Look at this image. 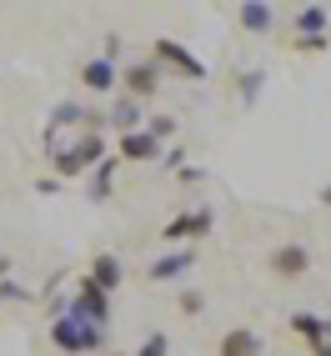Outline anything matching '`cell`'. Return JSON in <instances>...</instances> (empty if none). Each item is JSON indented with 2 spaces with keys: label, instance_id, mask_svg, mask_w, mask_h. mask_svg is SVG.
I'll use <instances>...</instances> for the list:
<instances>
[{
  "label": "cell",
  "instance_id": "obj_25",
  "mask_svg": "<svg viewBox=\"0 0 331 356\" xmlns=\"http://www.w3.org/2000/svg\"><path fill=\"white\" fill-rule=\"evenodd\" d=\"M321 206H331V186H326V191H321Z\"/></svg>",
  "mask_w": 331,
  "mask_h": 356
},
{
  "label": "cell",
  "instance_id": "obj_26",
  "mask_svg": "<svg viewBox=\"0 0 331 356\" xmlns=\"http://www.w3.org/2000/svg\"><path fill=\"white\" fill-rule=\"evenodd\" d=\"M115 356H126V351H115Z\"/></svg>",
  "mask_w": 331,
  "mask_h": 356
},
{
  "label": "cell",
  "instance_id": "obj_17",
  "mask_svg": "<svg viewBox=\"0 0 331 356\" xmlns=\"http://www.w3.org/2000/svg\"><path fill=\"white\" fill-rule=\"evenodd\" d=\"M111 121H115V131H121V136L140 131V106H136V101H121V106L111 111Z\"/></svg>",
  "mask_w": 331,
  "mask_h": 356
},
{
  "label": "cell",
  "instance_id": "obj_2",
  "mask_svg": "<svg viewBox=\"0 0 331 356\" xmlns=\"http://www.w3.org/2000/svg\"><path fill=\"white\" fill-rule=\"evenodd\" d=\"M51 346L65 351V356H86V351L106 346V331L90 326V321H76V316H56L51 321Z\"/></svg>",
  "mask_w": 331,
  "mask_h": 356
},
{
  "label": "cell",
  "instance_id": "obj_7",
  "mask_svg": "<svg viewBox=\"0 0 331 356\" xmlns=\"http://www.w3.org/2000/svg\"><path fill=\"white\" fill-rule=\"evenodd\" d=\"M211 226H216L211 211H181V216H171L161 226V236L166 241H186V236H211Z\"/></svg>",
  "mask_w": 331,
  "mask_h": 356
},
{
  "label": "cell",
  "instance_id": "obj_4",
  "mask_svg": "<svg viewBox=\"0 0 331 356\" xmlns=\"http://www.w3.org/2000/svg\"><path fill=\"white\" fill-rule=\"evenodd\" d=\"M161 70H176V76H186V81H206V65H201V56L196 51H186L181 40H171V35H161L156 40V56H151Z\"/></svg>",
  "mask_w": 331,
  "mask_h": 356
},
{
  "label": "cell",
  "instance_id": "obj_6",
  "mask_svg": "<svg viewBox=\"0 0 331 356\" xmlns=\"http://www.w3.org/2000/svg\"><path fill=\"white\" fill-rule=\"evenodd\" d=\"M266 266H271L281 281H296V276L312 271V251H306L301 241H286V246H276V251L266 256Z\"/></svg>",
  "mask_w": 331,
  "mask_h": 356
},
{
  "label": "cell",
  "instance_id": "obj_21",
  "mask_svg": "<svg viewBox=\"0 0 331 356\" xmlns=\"http://www.w3.org/2000/svg\"><path fill=\"white\" fill-rule=\"evenodd\" d=\"M296 51H306V56L326 51V35H296Z\"/></svg>",
  "mask_w": 331,
  "mask_h": 356
},
{
  "label": "cell",
  "instance_id": "obj_18",
  "mask_svg": "<svg viewBox=\"0 0 331 356\" xmlns=\"http://www.w3.org/2000/svg\"><path fill=\"white\" fill-rule=\"evenodd\" d=\"M146 136L156 140V146H161V140H171V136H176V115H166V111H161V115H151V126H146Z\"/></svg>",
  "mask_w": 331,
  "mask_h": 356
},
{
  "label": "cell",
  "instance_id": "obj_10",
  "mask_svg": "<svg viewBox=\"0 0 331 356\" xmlns=\"http://www.w3.org/2000/svg\"><path fill=\"white\" fill-rule=\"evenodd\" d=\"M90 281H96V286L111 296L115 286H121L126 281V266H121V256H111V251H101V256H90V271H86Z\"/></svg>",
  "mask_w": 331,
  "mask_h": 356
},
{
  "label": "cell",
  "instance_id": "obj_14",
  "mask_svg": "<svg viewBox=\"0 0 331 356\" xmlns=\"http://www.w3.org/2000/svg\"><path fill=\"white\" fill-rule=\"evenodd\" d=\"M291 331H296L306 346L331 341V321H326V316H312V312H296V316H291Z\"/></svg>",
  "mask_w": 331,
  "mask_h": 356
},
{
  "label": "cell",
  "instance_id": "obj_16",
  "mask_svg": "<svg viewBox=\"0 0 331 356\" xmlns=\"http://www.w3.org/2000/svg\"><path fill=\"white\" fill-rule=\"evenodd\" d=\"M111 191H115V156H106V161L96 165V181H90V201H111Z\"/></svg>",
  "mask_w": 331,
  "mask_h": 356
},
{
  "label": "cell",
  "instance_id": "obj_22",
  "mask_svg": "<svg viewBox=\"0 0 331 356\" xmlns=\"http://www.w3.org/2000/svg\"><path fill=\"white\" fill-rule=\"evenodd\" d=\"M201 306H206V296H201V291H181V312H186V316H196Z\"/></svg>",
  "mask_w": 331,
  "mask_h": 356
},
{
  "label": "cell",
  "instance_id": "obj_1",
  "mask_svg": "<svg viewBox=\"0 0 331 356\" xmlns=\"http://www.w3.org/2000/svg\"><path fill=\"white\" fill-rule=\"evenodd\" d=\"M51 161H56V181L86 176V171H96V165L106 161V136H101V131H81L70 146H56Z\"/></svg>",
  "mask_w": 331,
  "mask_h": 356
},
{
  "label": "cell",
  "instance_id": "obj_11",
  "mask_svg": "<svg viewBox=\"0 0 331 356\" xmlns=\"http://www.w3.org/2000/svg\"><path fill=\"white\" fill-rule=\"evenodd\" d=\"M115 156H121V161H161V146L146 131H131V136L115 140Z\"/></svg>",
  "mask_w": 331,
  "mask_h": 356
},
{
  "label": "cell",
  "instance_id": "obj_9",
  "mask_svg": "<svg viewBox=\"0 0 331 356\" xmlns=\"http://www.w3.org/2000/svg\"><path fill=\"white\" fill-rule=\"evenodd\" d=\"M191 266H196L191 251H166V256H156L146 266V276L151 281H181V276H191Z\"/></svg>",
  "mask_w": 331,
  "mask_h": 356
},
{
  "label": "cell",
  "instance_id": "obj_12",
  "mask_svg": "<svg viewBox=\"0 0 331 356\" xmlns=\"http://www.w3.org/2000/svg\"><path fill=\"white\" fill-rule=\"evenodd\" d=\"M236 20H241V31H251V35H266V31H271V20H276V10L266 6V0H246V6L236 10Z\"/></svg>",
  "mask_w": 331,
  "mask_h": 356
},
{
  "label": "cell",
  "instance_id": "obj_24",
  "mask_svg": "<svg viewBox=\"0 0 331 356\" xmlns=\"http://www.w3.org/2000/svg\"><path fill=\"white\" fill-rule=\"evenodd\" d=\"M312 356H331V341H316V346H312Z\"/></svg>",
  "mask_w": 331,
  "mask_h": 356
},
{
  "label": "cell",
  "instance_id": "obj_8",
  "mask_svg": "<svg viewBox=\"0 0 331 356\" xmlns=\"http://www.w3.org/2000/svg\"><path fill=\"white\" fill-rule=\"evenodd\" d=\"M81 86H86V90H96V96H106V90L121 86V65H115L111 56L86 60V65H81Z\"/></svg>",
  "mask_w": 331,
  "mask_h": 356
},
{
  "label": "cell",
  "instance_id": "obj_3",
  "mask_svg": "<svg viewBox=\"0 0 331 356\" xmlns=\"http://www.w3.org/2000/svg\"><path fill=\"white\" fill-rule=\"evenodd\" d=\"M65 316L90 321V326H101V331H106V321H111V296H106L90 276H81V281H76V301H70V312H65Z\"/></svg>",
  "mask_w": 331,
  "mask_h": 356
},
{
  "label": "cell",
  "instance_id": "obj_5",
  "mask_svg": "<svg viewBox=\"0 0 331 356\" xmlns=\"http://www.w3.org/2000/svg\"><path fill=\"white\" fill-rule=\"evenodd\" d=\"M121 81H126V101H151L161 90V65L156 60H136V65L121 70Z\"/></svg>",
  "mask_w": 331,
  "mask_h": 356
},
{
  "label": "cell",
  "instance_id": "obj_20",
  "mask_svg": "<svg viewBox=\"0 0 331 356\" xmlns=\"http://www.w3.org/2000/svg\"><path fill=\"white\" fill-rule=\"evenodd\" d=\"M136 356H171V341H166V331H151L146 341H140V351Z\"/></svg>",
  "mask_w": 331,
  "mask_h": 356
},
{
  "label": "cell",
  "instance_id": "obj_15",
  "mask_svg": "<svg viewBox=\"0 0 331 356\" xmlns=\"http://www.w3.org/2000/svg\"><path fill=\"white\" fill-rule=\"evenodd\" d=\"M326 26H331L326 6H306V10H296V35H326Z\"/></svg>",
  "mask_w": 331,
  "mask_h": 356
},
{
  "label": "cell",
  "instance_id": "obj_19",
  "mask_svg": "<svg viewBox=\"0 0 331 356\" xmlns=\"http://www.w3.org/2000/svg\"><path fill=\"white\" fill-rule=\"evenodd\" d=\"M236 86H241V101H246V106H256V96H261V86H266V76H261V70H251V76H241Z\"/></svg>",
  "mask_w": 331,
  "mask_h": 356
},
{
  "label": "cell",
  "instance_id": "obj_13",
  "mask_svg": "<svg viewBox=\"0 0 331 356\" xmlns=\"http://www.w3.org/2000/svg\"><path fill=\"white\" fill-rule=\"evenodd\" d=\"M221 356H261V337L246 331V326H231L221 337Z\"/></svg>",
  "mask_w": 331,
  "mask_h": 356
},
{
  "label": "cell",
  "instance_id": "obj_23",
  "mask_svg": "<svg viewBox=\"0 0 331 356\" xmlns=\"http://www.w3.org/2000/svg\"><path fill=\"white\" fill-rule=\"evenodd\" d=\"M161 161L171 165V171H181V165H186V151H181V146H171V151H161Z\"/></svg>",
  "mask_w": 331,
  "mask_h": 356
}]
</instances>
